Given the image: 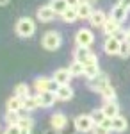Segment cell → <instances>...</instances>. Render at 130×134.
<instances>
[{
    "mask_svg": "<svg viewBox=\"0 0 130 134\" xmlns=\"http://www.w3.org/2000/svg\"><path fill=\"white\" fill-rule=\"evenodd\" d=\"M93 134H110V129H105V127H102V125H94Z\"/></svg>",
    "mask_w": 130,
    "mask_h": 134,
    "instance_id": "33",
    "label": "cell"
},
{
    "mask_svg": "<svg viewBox=\"0 0 130 134\" xmlns=\"http://www.w3.org/2000/svg\"><path fill=\"white\" fill-rule=\"evenodd\" d=\"M84 2H87V4H91V2H94V0H84Z\"/></svg>",
    "mask_w": 130,
    "mask_h": 134,
    "instance_id": "41",
    "label": "cell"
},
{
    "mask_svg": "<svg viewBox=\"0 0 130 134\" xmlns=\"http://www.w3.org/2000/svg\"><path fill=\"white\" fill-rule=\"evenodd\" d=\"M45 134H55V131L52 129V131H46V132H45Z\"/></svg>",
    "mask_w": 130,
    "mask_h": 134,
    "instance_id": "39",
    "label": "cell"
},
{
    "mask_svg": "<svg viewBox=\"0 0 130 134\" xmlns=\"http://www.w3.org/2000/svg\"><path fill=\"white\" fill-rule=\"evenodd\" d=\"M14 97H18L21 100H25L27 97H30V88L27 82H20L16 84V88H14Z\"/></svg>",
    "mask_w": 130,
    "mask_h": 134,
    "instance_id": "21",
    "label": "cell"
},
{
    "mask_svg": "<svg viewBox=\"0 0 130 134\" xmlns=\"http://www.w3.org/2000/svg\"><path fill=\"white\" fill-rule=\"evenodd\" d=\"M94 41V34L89 29H79L75 34V43L77 47H91Z\"/></svg>",
    "mask_w": 130,
    "mask_h": 134,
    "instance_id": "5",
    "label": "cell"
},
{
    "mask_svg": "<svg viewBox=\"0 0 130 134\" xmlns=\"http://www.w3.org/2000/svg\"><path fill=\"white\" fill-rule=\"evenodd\" d=\"M39 107V97L38 95H30V97H27L25 100H23V109L25 111H34V109H38Z\"/></svg>",
    "mask_w": 130,
    "mask_h": 134,
    "instance_id": "22",
    "label": "cell"
},
{
    "mask_svg": "<svg viewBox=\"0 0 130 134\" xmlns=\"http://www.w3.org/2000/svg\"><path fill=\"white\" fill-rule=\"evenodd\" d=\"M118 4H120V5H121V7H123V9L130 11V0H120Z\"/></svg>",
    "mask_w": 130,
    "mask_h": 134,
    "instance_id": "36",
    "label": "cell"
},
{
    "mask_svg": "<svg viewBox=\"0 0 130 134\" xmlns=\"http://www.w3.org/2000/svg\"><path fill=\"white\" fill-rule=\"evenodd\" d=\"M120 55H121V57H128V55H130V40H123V41H121Z\"/></svg>",
    "mask_w": 130,
    "mask_h": 134,
    "instance_id": "31",
    "label": "cell"
},
{
    "mask_svg": "<svg viewBox=\"0 0 130 134\" xmlns=\"http://www.w3.org/2000/svg\"><path fill=\"white\" fill-rule=\"evenodd\" d=\"M5 124L7 125H18V122H20V114L18 113H9V111H5Z\"/></svg>",
    "mask_w": 130,
    "mask_h": 134,
    "instance_id": "29",
    "label": "cell"
},
{
    "mask_svg": "<svg viewBox=\"0 0 130 134\" xmlns=\"http://www.w3.org/2000/svg\"><path fill=\"white\" fill-rule=\"evenodd\" d=\"M102 111H103V114L107 116V118H116V116H120V105L116 102H105L103 104V107H102Z\"/></svg>",
    "mask_w": 130,
    "mask_h": 134,
    "instance_id": "16",
    "label": "cell"
},
{
    "mask_svg": "<svg viewBox=\"0 0 130 134\" xmlns=\"http://www.w3.org/2000/svg\"><path fill=\"white\" fill-rule=\"evenodd\" d=\"M9 2H11V0H0V5H7Z\"/></svg>",
    "mask_w": 130,
    "mask_h": 134,
    "instance_id": "38",
    "label": "cell"
},
{
    "mask_svg": "<svg viewBox=\"0 0 130 134\" xmlns=\"http://www.w3.org/2000/svg\"><path fill=\"white\" fill-rule=\"evenodd\" d=\"M71 77L73 75L70 73L68 68H59V70L54 72V82L57 84V86H66V84H70Z\"/></svg>",
    "mask_w": 130,
    "mask_h": 134,
    "instance_id": "9",
    "label": "cell"
},
{
    "mask_svg": "<svg viewBox=\"0 0 130 134\" xmlns=\"http://www.w3.org/2000/svg\"><path fill=\"white\" fill-rule=\"evenodd\" d=\"M34 88L38 90V93H45V91H54L57 90V84L54 82V79H48V77H38L34 81Z\"/></svg>",
    "mask_w": 130,
    "mask_h": 134,
    "instance_id": "6",
    "label": "cell"
},
{
    "mask_svg": "<svg viewBox=\"0 0 130 134\" xmlns=\"http://www.w3.org/2000/svg\"><path fill=\"white\" fill-rule=\"evenodd\" d=\"M61 134H77V129H75V124H66V127L62 129V131H59Z\"/></svg>",
    "mask_w": 130,
    "mask_h": 134,
    "instance_id": "32",
    "label": "cell"
},
{
    "mask_svg": "<svg viewBox=\"0 0 130 134\" xmlns=\"http://www.w3.org/2000/svg\"><path fill=\"white\" fill-rule=\"evenodd\" d=\"M127 40H130V29H128V32H127Z\"/></svg>",
    "mask_w": 130,
    "mask_h": 134,
    "instance_id": "40",
    "label": "cell"
},
{
    "mask_svg": "<svg viewBox=\"0 0 130 134\" xmlns=\"http://www.w3.org/2000/svg\"><path fill=\"white\" fill-rule=\"evenodd\" d=\"M66 124H68V116H66V114H62V113L52 114L50 125H52V129H54V131H62V129L66 127Z\"/></svg>",
    "mask_w": 130,
    "mask_h": 134,
    "instance_id": "10",
    "label": "cell"
},
{
    "mask_svg": "<svg viewBox=\"0 0 130 134\" xmlns=\"http://www.w3.org/2000/svg\"><path fill=\"white\" fill-rule=\"evenodd\" d=\"M107 86H110V82H109V77L105 75V73H98L96 77H93V79H89V88L93 90V91H103Z\"/></svg>",
    "mask_w": 130,
    "mask_h": 134,
    "instance_id": "7",
    "label": "cell"
},
{
    "mask_svg": "<svg viewBox=\"0 0 130 134\" xmlns=\"http://www.w3.org/2000/svg\"><path fill=\"white\" fill-rule=\"evenodd\" d=\"M41 45H43L46 50L54 52L62 45V36H61L57 31H48V32H45V36H43V40H41Z\"/></svg>",
    "mask_w": 130,
    "mask_h": 134,
    "instance_id": "3",
    "label": "cell"
},
{
    "mask_svg": "<svg viewBox=\"0 0 130 134\" xmlns=\"http://www.w3.org/2000/svg\"><path fill=\"white\" fill-rule=\"evenodd\" d=\"M48 5L55 11V14H62L64 11L68 9V2H66V0H50Z\"/></svg>",
    "mask_w": 130,
    "mask_h": 134,
    "instance_id": "23",
    "label": "cell"
},
{
    "mask_svg": "<svg viewBox=\"0 0 130 134\" xmlns=\"http://www.w3.org/2000/svg\"><path fill=\"white\" fill-rule=\"evenodd\" d=\"M120 25L121 23L114 21L112 18H107L105 23H103V27H102V29H103V34H105L107 38H109V36H116V32L120 31Z\"/></svg>",
    "mask_w": 130,
    "mask_h": 134,
    "instance_id": "15",
    "label": "cell"
},
{
    "mask_svg": "<svg viewBox=\"0 0 130 134\" xmlns=\"http://www.w3.org/2000/svg\"><path fill=\"white\" fill-rule=\"evenodd\" d=\"M70 73L73 75V77H79V75H84V64L82 63H79V61H73L70 64Z\"/></svg>",
    "mask_w": 130,
    "mask_h": 134,
    "instance_id": "27",
    "label": "cell"
},
{
    "mask_svg": "<svg viewBox=\"0 0 130 134\" xmlns=\"http://www.w3.org/2000/svg\"><path fill=\"white\" fill-rule=\"evenodd\" d=\"M38 97H39V107H52L55 100H57V97H55V93L54 91H45V93H38Z\"/></svg>",
    "mask_w": 130,
    "mask_h": 134,
    "instance_id": "12",
    "label": "cell"
},
{
    "mask_svg": "<svg viewBox=\"0 0 130 134\" xmlns=\"http://www.w3.org/2000/svg\"><path fill=\"white\" fill-rule=\"evenodd\" d=\"M55 18V11L52 9L50 5H41L38 9V20L43 21V23H48Z\"/></svg>",
    "mask_w": 130,
    "mask_h": 134,
    "instance_id": "11",
    "label": "cell"
},
{
    "mask_svg": "<svg viewBox=\"0 0 130 134\" xmlns=\"http://www.w3.org/2000/svg\"><path fill=\"white\" fill-rule=\"evenodd\" d=\"M121 41L118 36H109L105 43H103V50L107 55H116V54H120V47H121Z\"/></svg>",
    "mask_w": 130,
    "mask_h": 134,
    "instance_id": "8",
    "label": "cell"
},
{
    "mask_svg": "<svg viewBox=\"0 0 130 134\" xmlns=\"http://www.w3.org/2000/svg\"><path fill=\"white\" fill-rule=\"evenodd\" d=\"M127 16H128V11L123 9L120 4H116V5L110 9V16H109V18H112V20L118 21V23H123V21L127 20Z\"/></svg>",
    "mask_w": 130,
    "mask_h": 134,
    "instance_id": "13",
    "label": "cell"
},
{
    "mask_svg": "<svg viewBox=\"0 0 130 134\" xmlns=\"http://www.w3.org/2000/svg\"><path fill=\"white\" fill-rule=\"evenodd\" d=\"M55 97H57V100L68 102L70 98H73V88H70V84H66V86H57Z\"/></svg>",
    "mask_w": 130,
    "mask_h": 134,
    "instance_id": "14",
    "label": "cell"
},
{
    "mask_svg": "<svg viewBox=\"0 0 130 134\" xmlns=\"http://www.w3.org/2000/svg\"><path fill=\"white\" fill-rule=\"evenodd\" d=\"M114 132H125L127 129H128V122H127V118L125 116H116V118H112V127H110Z\"/></svg>",
    "mask_w": 130,
    "mask_h": 134,
    "instance_id": "18",
    "label": "cell"
},
{
    "mask_svg": "<svg viewBox=\"0 0 130 134\" xmlns=\"http://www.w3.org/2000/svg\"><path fill=\"white\" fill-rule=\"evenodd\" d=\"M66 2H68V7H71V9H77L82 4V0H66Z\"/></svg>",
    "mask_w": 130,
    "mask_h": 134,
    "instance_id": "35",
    "label": "cell"
},
{
    "mask_svg": "<svg viewBox=\"0 0 130 134\" xmlns=\"http://www.w3.org/2000/svg\"><path fill=\"white\" fill-rule=\"evenodd\" d=\"M20 134H32V129H20Z\"/></svg>",
    "mask_w": 130,
    "mask_h": 134,
    "instance_id": "37",
    "label": "cell"
},
{
    "mask_svg": "<svg viewBox=\"0 0 130 134\" xmlns=\"http://www.w3.org/2000/svg\"><path fill=\"white\" fill-rule=\"evenodd\" d=\"M14 31H16V34H18L20 38H30V36H34V32H36V23H34L32 18L25 16V18H20V20L16 21Z\"/></svg>",
    "mask_w": 130,
    "mask_h": 134,
    "instance_id": "1",
    "label": "cell"
},
{
    "mask_svg": "<svg viewBox=\"0 0 130 134\" xmlns=\"http://www.w3.org/2000/svg\"><path fill=\"white\" fill-rule=\"evenodd\" d=\"M62 20L66 21V23H73V21H77L79 20V14H77V9H71V7H68V9L64 11L62 14Z\"/></svg>",
    "mask_w": 130,
    "mask_h": 134,
    "instance_id": "25",
    "label": "cell"
},
{
    "mask_svg": "<svg viewBox=\"0 0 130 134\" xmlns=\"http://www.w3.org/2000/svg\"><path fill=\"white\" fill-rule=\"evenodd\" d=\"M77 14H79V20H89L91 14H93V7H91V4H87V2L82 0V4L77 7Z\"/></svg>",
    "mask_w": 130,
    "mask_h": 134,
    "instance_id": "20",
    "label": "cell"
},
{
    "mask_svg": "<svg viewBox=\"0 0 130 134\" xmlns=\"http://www.w3.org/2000/svg\"><path fill=\"white\" fill-rule=\"evenodd\" d=\"M21 109H23V100L18 97H11L5 102V111H9V113H20Z\"/></svg>",
    "mask_w": 130,
    "mask_h": 134,
    "instance_id": "17",
    "label": "cell"
},
{
    "mask_svg": "<svg viewBox=\"0 0 130 134\" xmlns=\"http://www.w3.org/2000/svg\"><path fill=\"white\" fill-rule=\"evenodd\" d=\"M109 16L103 13V11H93V14H91V18H89V21H91V25L93 27H103V23H105V20H107Z\"/></svg>",
    "mask_w": 130,
    "mask_h": 134,
    "instance_id": "19",
    "label": "cell"
},
{
    "mask_svg": "<svg viewBox=\"0 0 130 134\" xmlns=\"http://www.w3.org/2000/svg\"><path fill=\"white\" fill-rule=\"evenodd\" d=\"M4 134H20V127L18 125H7V129L4 131Z\"/></svg>",
    "mask_w": 130,
    "mask_h": 134,
    "instance_id": "34",
    "label": "cell"
},
{
    "mask_svg": "<svg viewBox=\"0 0 130 134\" xmlns=\"http://www.w3.org/2000/svg\"><path fill=\"white\" fill-rule=\"evenodd\" d=\"M73 124H75L77 132H82V134L93 132V129H94V122H93L91 114H79V116L73 120Z\"/></svg>",
    "mask_w": 130,
    "mask_h": 134,
    "instance_id": "4",
    "label": "cell"
},
{
    "mask_svg": "<svg viewBox=\"0 0 130 134\" xmlns=\"http://www.w3.org/2000/svg\"><path fill=\"white\" fill-rule=\"evenodd\" d=\"M91 118H93L94 125H102L105 120H107V116L103 114V111H102V109H94V111L91 113Z\"/></svg>",
    "mask_w": 130,
    "mask_h": 134,
    "instance_id": "28",
    "label": "cell"
},
{
    "mask_svg": "<svg viewBox=\"0 0 130 134\" xmlns=\"http://www.w3.org/2000/svg\"><path fill=\"white\" fill-rule=\"evenodd\" d=\"M20 129H32L34 127V120L30 116H20V122H18Z\"/></svg>",
    "mask_w": 130,
    "mask_h": 134,
    "instance_id": "30",
    "label": "cell"
},
{
    "mask_svg": "<svg viewBox=\"0 0 130 134\" xmlns=\"http://www.w3.org/2000/svg\"><path fill=\"white\" fill-rule=\"evenodd\" d=\"M73 57H75V61L82 63L84 66H86V64H91V63H98L96 54L91 52L89 47H77V48L73 50Z\"/></svg>",
    "mask_w": 130,
    "mask_h": 134,
    "instance_id": "2",
    "label": "cell"
},
{
    "mask_svg": "<svg viewBox=\"0 0 130 134\" xmlns=\"http://www.w3.org/2000/svg\"><path fill=\"white\" fill-rule=\"evenodd\" d=\"M100 95H102V98H103L105 102H116V90H114L112 86H107Z\"/></svg>",
    "mask_w": 130,
    "mask_h": 134,
    "instance_id": "26",
    "label": "cell"
},
{
    "mask_svg": "<svg viewBox=\"0 0 130 134\" xmlns=\"http://www.w3.org/2000/svg\"><path fill=\"white\" fill-rule=\"evenodd\" d=\"M98 73H100V66H98V63H91V64H86V66H84V75H86L87 79L96 77Z\"/></svg>",
    "mask_w": 130,
    "mask_h": 134,
    "instance_id": "24",
    "label": "cell"
}]
</instances>
